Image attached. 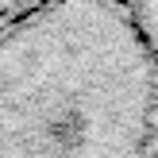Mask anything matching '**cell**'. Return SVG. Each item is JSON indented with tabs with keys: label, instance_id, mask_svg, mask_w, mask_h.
Returning <instances> with one entry per match:
<instances>
[{
	"label": "cell",
	"instance_id": "cell-2",
	"mask_svg": "<svg viewBox=\"0 0 158 158\" xmlns=\"http://www.w3.org/2000/svg\"><path fill=\"white\" fill-rule=\"evenodd\" d=\"M39 4H46V0H0V27H8L12 19H19L27 12H35Z\"/></svg>",
	"mask_w": 158,
	"mask_h": 158
},
{
	"label": "cell",
	"instance_id": "cell-1",
	"mask_svg": "<svg viewBox=\"0 0 158 158\" xmlns=\"http://www.w3.org/2000/svg\"><path fill=\"white\" fill-rule=\"evenodd\" d=\"M0 158H158V54L123 0L0 27Z\"/></svg>",
	"mask_w": 158,
	"mask_h": 158
}]
</instances>
